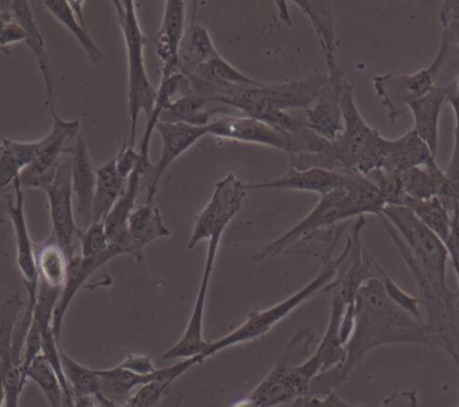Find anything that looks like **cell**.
<instances>
[{
	"label": "cell",
	"mask_w": 459,
	"mask_h": 407,
	"mask_svg": "<svg viewBox=\"0 0 459 407\" xmlns=\"http://www.w3.org/2000/svg\"><path fill=\"white\" fill-rule=\"evenodd\" d=\"M391 344H415L445 350L459 368V351L455 341L449 336L431 333L425 323L388 298L382 280L371 279L359 290L355 298V328L345 346L347 359L344 365L318 374L310 382L309 395L320 397L334 392L350 378L369 352Z\"/></svg>",
	"instance_id": "obj_1"
},
{
	"label": "cell",
	"mask_w": 459,
	"mask_h": 407,
	"mask_svg": "<svg viewBox=\"0 0 459 407\" xmlns=\"http://www.w3.org/2000/svg\"><path fill=\"white\" fill-rule=\"evenodd\" d=\"M385 207V202L372 182L366 177L352 174L347 185L320 196L315 209L304 220L299 221L280 238L262 247L251 257L250 263L258 264L267 258L283 255L302 237L321 229L348 222L366 214L382 215Z\"/></svg>",
	"instance_id": "obj_2"
},
{
	"label": "cell",
	"mask_w": 459,
	"mask_h": 407,
	"mask_svg": "<svg viewBox=\"0 0 459 407\" xmlns=\"http://www.w3.org/2000/svg\"><path fill=\"white\" fill-rule=\"evenodd\" d=\"M190 82L196 94L218 100L234 108L240 115L266 121L277 112L309 108L329 82V77L328 74L315 73L291 82H261L256 86L242 88H220L199 81Z\"/></svg>",
	"instance_id": "obj_3"
},
{
	"label": "cell",
	"mask_w": 459,
	"mask_h": 407,
	"mask_svg": "<svg viewBox=\"0 0 459 407\" xmlns=\"http://www.w3.org/2000/svg\"><path fill=\"white\" fill-rule=\"evenodd\" d=\"M342 134L318 155V166L361 177L382 169L387 139L364 120L356 105L355 85L350 81L342 86Z\"/></svg>",
	"instance_id": "obj_4"
},
{
	"label": "cell",
	"mask_w": 459,
	"mask_h": 407,
	"mask_svg": "<svg viewBox=\"0 0 459 407\" xmlns=\"http://www.w3.org/2000/svg\"><path fill=\"white\" fill-rule=\"evenodd\" d=\"M344 257L345 250H342L339 257L326 258V260L323 261V268H321L320 273L309 284L301 288L299 292L289 296L285 300L275 304V306L269 307V308L250 312L247 317H246L245 323L240 325L237 330L232 331V333L223 336V338L218 339V341L210 342L207 349L201 355H198L201 365L204 360L214 357V355L223 351V350L237 346V344L247 343V342L258 341V339L264 338L267 333H270V330H273V327H275L281 320L288 317L294 309L299 308L301 304L309 300L313 296L321 295L324 288L329 282L333 281L337 274V269H339L340 264L342 263Z\"/></svg>",
	"instance_id": "obj_5"
},
{
	"label": "cell",
	"mask_w": 459,
	"mask_h": 407,
	"mask_svg": "<svg viewBox=\"0 0 459 407\" xmlns=\"http://www.w3.org/2000/svg\"><path fill=\"white\" fill-rule=\"evenodd\" d=\"M112 4L126 40V59H128L129 129H131L126 144L134 147L139 116L144 112L148 117L152 113L158 89H155L151 82L147 67H145L144 46L147 43V38L140 27L136 3L131 0H116Z\"/></svg>",
	"instance_id": "obj_6"
},
{
	"label": "cell",
	"mask_w": 459,
	"mask_h": 407,
	"mask_svg": "<svg viewBox=\"0 0 459 407\" xmlns=\"http://www.w3.org/2000/svg\"><path fill=\"white\" fill-rule=\"evenodd\" d=\"M317 336L309 328L299 331L264 381L247 395L256 407H277L309 395L310 379L301 365L312 355Z\"/></svg>",
	"instance_id": "obj_7"
},
{
	"label": "cell",
	"mask_w": 459,
	"mask_h": 407,
	"mask_svg": "<svg viewBox=\"0 0 459 407\" xmlns=\"http://www.w3.org/2000/svg\"><path fill=\"white\" fill-rule=\"evenodd\" d=\"M379 218L391 241L394 242L396 249L401 253L410 273L414 277L418 292H420L418 299H420V309H422L426 327L431 333L449 336L450 339H453V336L457 333L459 317L457 309L458 296H455L450 290L449 285L439 281L430 272L426 271L420 265V261L410 252L409 247L404 244L403 239L401 238L395 228L382 215H379Z\"/></svg>",
	"instance_id": "obj_8"
},
{
	"label": "cell",
	"mask_w": 459,
	"mask_h": 407,
	"mask_svg": "<svg viewBox=\"0 0 459 407\" xmlns=\"http://www.w3.org/2000/svg\"><path fill=\"white\" fill-rule=\"evenodd\" d=\"M210 136L250 144L266 145L283 151L288 156L296 153H320L328 148L326 142L318 134L299 137L278 131L264 121L245 115L225 116L217 118L207 126Z\"/></svg>",
	"instance_id": "obj_9"
},
{
	"label": "cell",
	"mask_w": 459,
	"mask_h": 407,
	"mask_svg": "<svg viewBox=\"0 0 459 407\" xmlns=\"http://www.w3.org/2000/svg\"><path fill=\"white\" fill-rule=\"evenodd\" d=\"M452 45L442 38L438 53L433 62L425 69L412 74H380L375 75L374 89L382 104L388 109L390 120L395 121L410 112V105L425 96L436 86L445 62L449 58Z\"/></svg>",
	"instance_id": "obj_10"
},
{
	"label": "cell",
	"mask_w": 459,
	"mask_h": 407,
	"mask_svg": "<svg viewBox=\"0 0 459 407\" xmlns=\"http://www.w3.org/2000/svg\"><path fill=\"white\" fill-rule=\"evenodd\" d=\"M382 217L395 228L410 252L420 261V265L439 281L447 284L449 253L445 247V242L428 226L423 225L407 207L385 206Z\"/></svg>",
	"instance_id": "obj_11"
},
{
	"label": "cell",
	"mask_w": 459,
	"mask_h": 407,
	"mask_svg": "<svg viewBox=\"0 0 459 407\" xmlns=\"http://www.w3.org/2000/svg\"><path fill=\"white\" fill-rule=\"evenodd\" d=\"M53 128L43 137L42 150L35 160L22 172L18 182L23 190L39 188L45 190L56 177L61 155L72 153L73 144L80 136L81 124L78 120H64L56 110L51 112Z\"/></svg>",
	"instance_id": "obj_12"
},
{
	"label": "cell",
	"mask_w": 459,
	"mask_h": 407,
	"mask_svg": "<svg viewBox=\"0 0 459 407\" xmlns=\"http://www.w3.org/2000/svg\"><path fill=\"white\" fill-rule=\"evenodd\" d=\"M50 210L51 236L58 242L69 261L78 255L82 229L75 223L73 207L72 159L62 160L53 182L45 188Z\"/></svg>",
	"instance_id": "obj_13"
},
{
	"label": "cell",
	"mask_w": 459,
	"mask_h": 407,
	"mask_svg": "<svg viewBox=\"0 0 459 407\" xmlns=\"http://www.w3.org/2000/svg\"><path fill=\"white\" fill-rule=\"evenodd\" d=\"M247 193L246 183L234 174H228L218 182L209 204L196 217L188 249L193 250L202 241H209L215 234L225 233L230 222L242 209Z\"/></svg>",
	"instance_id": "obj_14"
},
{
	"label": "cell",
	"mask_w": 459,
	"mask_h": 407,
	"mask_svg": "<svg viewBox=\"0 0 459 407\" xmlns=\"http://www.w3.org/2000/svg\"><path fill=\"white\" fill-rule=\"evenodd\" d=\"M222 236L223 234H215V236L209 239L206 264H204V274H202L193 314H191L187 328H186L182 338L171 350H169L163 355L164 359H190V358L201 355L209 346L210 342L204 339V311H206L210 281H212V272H214L215 261H217L218 250H220Z\"/></svg>",
	"instance_id": "obj_15"
},
{
	"label": "cell",
	"mask_w": 459,
	"mask_h": 407,
	"mask_svg": "<svg viewBox=\"0 0 459 407\" xmlns=\"http://www.w3.org/2000/svg\"><path fill=\"white\" fill-rule=\"evenodd\" d=\"M155 131L160 134L161 153L158 163L153 166L152 171L147 179V198L145 204H155L161 178L169 171L171 164L178 158L187 152L194 144L209 134L207 126H194L188 124L158 123Z\"/></svg>",
	"instance_id": "obj_16"
},
{
	"label": "cell",
	"mask_w": 459,
	"mask_h": 407,
	"mask_svg": "<svg viewBox=\"0 0 459 407\" xmlns=\"http://www.w3.org/2000/svg\"><path fill=\"white\" fill-rule=\"evenodd\" d=\"M198 365H201L198 357H194L190 359H183L182 362L169 366V368H160L150 376H139V374L121 368L120 366L108 368V370H96L100 379V394L115 405L124 406L134 390L139 389L150 382L161 381V379L177 381L183 374Z\"/></svg>",
	"instance_id": "obj_17"
},
{
	"label": "cell",
	"mask_w": 459,
	"mask_h": 407,
	"mask_svg": "<svg viewBox=\"0 0 459 407\" xmlns=\"http://www.w3.org/2000/svg\"><path fill=\"white\" fill-rule=\"evenodd\" d=\"M13 201H8V218L13 222L15 234L16 265L23 277V284L27 290V306L34 308L39 290L37 261H35V247L27 228L26 212H24V190L18 180L13 183Z\"/></svg>",
	"instance_id": "obj_18"
},
{
	"label": "cell",
	"mask_w": 459,
	"mask_h": 407,
	"mask_svg": "<svg viewBox=\"0 0 459 407\" xmlns=\"http://www.w3.org/2000/svg\"><path fill=\"white\" fill-rule=\"evenodd\" d=\"M123 255L120 247L110 244L109 249L104 255H97V257L83 258L80 253L69 261V272H67L66 282L62 288L61 295H59L58 303L53 314V331L56 341L61 339L62 327H64L65 316H66L67 309L70 304L74 300L83 285L89 279L99 271L102 266L107 265L113 258Z\"/></svg>",
	"instance_id": "obj_19"
},
{
	"label": "cell",
	"mask_w": 459,
	"mask_h": 407,
	"mask_svg": "<svg viewBox=\"0 0 459 407\" xmlns=\"http://www.w3.org/2000/svg\"><path fill=\"white\" fill-rule=\"evenodd\" d=\"M351 175L347 172L329 171L324 169H291L280 179L248 183V191L288 190L316 193L323 196L347 185Z\"/></svg>",
	"instance_id": "obj_20"
},
{
	"label": "cell",
	"mask_w": 459,
	"mask_h": 407,
	"mask_svg": "<svg viewBox=\"0 0 459 407\" xmlns=\"http://www.w3.org/2000/svg\"><path fill=\"white\" fill-rule=\"evenodd\" d=\"M0 8L7 10L13 16L16 22L26 30L27 39L24 45L27 46L37 62L38 69L45 82L46 93H48V107L51 112L56 110L54 104V70L46 48L45 38L39 31L31 4L24 0H11V2H0Z\"/></svg>",
	"instance_id": "obj_21"
},
{
	"label": "cell",
	"mask_w": 459,
	"mask_h": 407,
	"mask_svg": "<svg viewBox=\"0 0 459 407\" xmlns=\"http://www.w3.org/2000/svg\"><path fill=\"white\" fill-rule=\"evenodd\" d=\"M186 5L182 0L164 2L163 19L156 37V54L163 64L161 80L179 73V48L187 29Z\"/></svg>",
	"instance_id": "obj_22"
},
{
	"label": "cell",
	"mask_w": 459,
	"mask_h": 407,
	"mask_svg": "<svg viewBox=\"0 0 459 407\" xmlns=\"http://www.w3.org/2000/svg\"><path fill=\"white\" fill-rule=\"evenodd\" d=\"M347 81L348 78H345L340 82H334L329 78V82L320 96L304 110L307 128L326 142H334L344 126L342 115V91Z\"/></svg>",
	"instance_id": "obj_23"
},
{
	"label": "cell",
	"mask_w": 459,
	"mask_h": 407,
	"mask_svg": "<svg viewBox=\"0 0 459 407\" xmlns=\"http://www.w3.org/2000/svg\"><path fill=\"white\" fill-rule=\"evenodd\" d=\"M294 5L310 19L315 27L328 67V77L334 82L345 80L347 73L337 64V38L332 3L328 0H297Z\"/></svg>",
	"instance_id": "obj_24"
},
{
	"label": "cell",
	"mask_w": 459,
	"mask_h": 407,
	"mask_svg": "<svg viewBox=\"0 0 459 407\" xmlns=\"http://www.w3.org/2000/svg\"><path fill=\"white\" fill-rule=\"evenodd\" d=\"M240 115L234 108L194 91L193 94L178 100L171 107L163 110L159 123L188 124L194 126H209L210 123L225 116Z\"/></svg>",
	"instance_id": "obj_25"
},
{
	"label": "cell",
	"mask_w": 459,
	"mask_h": 407,
	"mask_svg": "<svg viewBox=\"0 0 459 407\" xmlns=\"http://www.w3.org/2000/svg\"><path fill=\"white\" fill-rule=\"evenodd\" d=\"M455 86H457L455 81L449 85L433 86L425 96L410 105V112L414 117L412 129L429 145L434 156H437V151H438L439 118H441L442 109L455 93Z\"/></svg>",
	"instance_id": "obj_26"
},
{
	"label": "cell",
	"mask_w": 459,
	"mask_h": 407,
	"mask_svg": "<svg viewBox=\"0 0 459 407\" xmlns=\"http://www.w3.org/2000/svg\"><path fill=\"white\" fill-rule=\"evenodd\" d=\"M72 187L77 204V214L83 229L91 223L94 191H96L97 169L89 155L88 144L82 136H78L73 144Z\"/></svg>",
	"instance_id": "obj_27"
},
{
	"label": "cell",
	"mask_w": 459,
	"mask_h": 407,
	"mask_svg": "<svg viewBox=\"0 0 459 407\" xmlns=\"http://www.w3.org/2000/svg\"><path fill=\"white\" fill-rule=\"evenodd\" d=\"M433 160H436V156L431 153L429 145L411 129L398 139H387L382 169L401 177L403 172Z\"/></svg>",
	"instance_id": "obj_28"
},
{
	"label": "cell",
	"mask_w": 459,
	"mask_h": 407,
	"mask_svg": "<svg viewBox=\"0 0 459 407\" xmlns=\"http://www.w3.org/2000/svg\"><path fill=\"white\" fill-rule=\"evenodd\" d=\"M329 296H331V316H329L328 327L315 354L310 357V360L317 368L318 374L340 368L347 359V349L340 339V323L347 308V303L337 293H329Z\"/></svg>",
	"instance_id": "obj_29"
},
{
	"label": "cell",
	"mask_w": 459,
	"mask_h": 407,
	"mask_svg": "<svg viewBox=\"0 0 459 407\" xmlns=\"http://www.w3.org/2000/svg\"><path fill=\"white\" fill-rule=\"evenodd\" d=\"M46 10L56 19L58 23L66 27L70 34L78 40L91 64H99L104 59V53L97 46L89 32L85 16H83V5L85 2H66V0H46L42 2Z\"/></svg>",
	"instance_id": "obj_30"
},
{
	"label": "cell",
	"mask_w": 459,
	"mask_h": 407,
	"mask_svg": "<svg viewBox=\"0 0 459 407\" xmlns=\"http://www.w3.org/2000/svg\"><path fill=\"white\" fill-rule=\"evenodd\" d=\"M221 56L215 48L209 30L191 21L186 29L185 37L179 48V66L178 70L186 77H191L199 67Z\"/></svg>",
	"instance_id": "obj_31"
},
{
	"label": "cell",
	"mask_w": 459,
	"mask_h": 407,
	"mask_svg": "<svg viewBox=\"0 0 459 407\" xmlns=\"http://www.w3.org/2000/svg\"><path fill=\"white\" fill-rule=\"evenodd\" d=\"M42 139L38 142H15L2 139L0 142V194L19 179L22 172L35 160L42 150Z\"/></svg>",
	"instance_id": "obj_32"
},
{
	"label": "cell",
	"mask_w": 459,
	"mask_h": 407,
	"mask_svg": "<svg viewBox=\"0 0 459 407\" xmlns=\"http://www.w3.org/2000/svg\"><path fill=\"white\" fill-rule=\"evenodd\" d=\"M126 185L128 180L124 179L116 169L115 156L97 169L91 222H104L110 210L126 193Z\"/></svg>",
	"instance_id": "obj_33"
},
{
	"label": "cell",
	"mask_w": 459,
	"mask_h": 407,
	"mask_svg": "<svg viewBox=\"0 0 459 407\" xmlns=\"http://www.w3.org/2000/svg\"><path fill=\"white\" fill-rule=\"evenodd\" d=\"M35 261L39 282L62 290L69 272V258L53 236L35 247Z\"/></svg>",
	"instance_id": "obj_34"
},
{
	"label": "cell",
	"mask_w": 459,
	"mask_h": 407,
	"mask_svg": "<svg viewBox=\"0 0 459 407\" xmlns=\"http://www.w3.org/2000/svg\"><path fill=\"white\" fill-rule=\"evenodd\" d=\"M402 188L409 198L430 199L441 196L447 185L446 174L436 160L415 167L401 175Z\"/></svg>",
	"instance_id": "obj_35"
},
{
	"label": "cell",
	"mask_w": 459,
	"mask_h": 407,
	"mask_svg": "<svg viewBox=\"0 0 459 407\" xmlns=\"http://www.w3.org/2000/svg\"><path fill=\"white\" fill-rule=\"evenodd\" d=\"M128 230L132 238L143 249L156 239L171 237L172 234L169 226L164 223L160 210L155 204H144L134 207L128 220Z\"/></svg>",
	"instance_id": "obj_36"
},
{
	"label": "cell",
	"mask_w": 459,
	"mask_h": 407,
	"mask_svg": "<svg viewBox=\"0 0 459 407\" xmlns=\"http://www.w3.org/2000/svg\"><path fill=\"white\" fill-rule=\"evenodd\" d=\"M423 225L428 226L442 241L446 242L452 230V212L439 196L430 199H414L404 196L403 204Z\"/></svg>",
	"instance_id": "obj_37"
},
{
	"label": "cell",
	"mask_w": 459,
	"mask_h": 407,
	"mask_svg": "<svg viewBox=\"0 0 459 407\" xmlns=\"http://www.w3.org/2000/svg\"><path fill=\"white\" fill-rule=\"evenodd\" d=\"M26 304L27 301L22 300L21 296L15 292L8 296L0 306V407H4V376L13 328Z\"/></svg>",
	"instance_id": "obj_38"
},
{
	"label": "cell",
	"mask_w": 459,
	"mask_h": 407,
	"mask_svg": "<svg viewBox=\"0 0 459 407\" xmlns=\"http://www.w3.org/2000/svg\"><path fill=\"white\" fill-rule=\"evenodd\" d=\"M188 80L199 81V82L220 86V88H242V86H256L261 83V81L243 74L222 56H215L214 59L199 67L191 77H188Z\"/></svg>",
	"instance_id": "obj_39"
},
{
	"label": "cell",
	"mask_w": 459,
	"mask_h": 407,
	"mask_svg": "<svg viewBox=\"0 0 459 407\" xmlns=\"http://www.w3.org/2000/svg\"><path fill=\"white\" fill-rule=\"evenodd\" d=\"M142 179L143 174L140 169H134V174L128 179L126 193L118 199L117 204L113 206L108 217L105 218V230H107L108 237H109V241L116 238V237L129 233L128 220L134 207H136V198L139 195Z\"/></svg>",
	"instance_id": "obj_40"
},
{
	"label": "cell",
	"mask_w": 459,
	"mask_h": 407,
	"mask_svg": "<svg viewBox=\"0 0 459 407\" xmlns=\"http://www.w3.org/2000/svg\"><path fill=\"white\" fill-rule=\"evenodd\" d=\"M65 378L74 397H96L100 394V379L96 370L81 365L59 347Z\"/></svg>",
	"instance_id": "obj_41"
},
{
	"label": "cell",
	"mask_w": 459,
	"mask_h": 407,
	"mask_svg": "<svg viewBox=\"0 0 459 407\" xmlns=\"http://www.w3.org/2000/svg\"><path fill=\"white\" fill-rule=\"evenodd\" d=\"M26 381L34 382L45 395L50 407H64L65 394L58 377L51 368L45 355L40 354L32 360L26 373Z\"/></svg>",
	"instance_id": "obj_42"
},
{
	"label": "cell",
	"mask_w": 459,
	"mask_h": 407,
	"mask_svg": "<svg viewBox=\"0 0 459 407\" xmlns=\"http://www.w3.org/2000/svg\"><path fill=\"white\" fill-rule=\"evenodd\" d=\"M455 83L457 86H455V93L449 99V104L452 105L455 115V148H453V155L447 171L445 172L447 185L442 195L439 196L450 212H452L453 204L459 201V75Z\"/></svg>",
	"instance_id": "obj_43"
},
{
	"label": "cell",
	"mask_w": 459,
	"mask_h": 407,
	"mask_svg": "<svg viewBox=\"0 0 459 407\" xmlns=\"http://www.w3.org/2000/svg\"><path fill=\"white\" fill-rule=\"evenodd\" d=\"M367 179L377 188L385 206H402L403 204L404 194L402 188L401 177L391 174L383 169H375L367 175Z\"/></svg>",
	"instance_id": "obj_44"
},
{
	"label": "cell",
	"mask_w": 459,
	"mask_h": 407,
	"mask_svg": "<svg viewBox=\"0 0 459 407\" xmlns=\"http://www.w3.org/2000/svg\"><path fill=\"white\" fill-rule=\"evenodd\" d=\"M110 241L104 222H91L82 229L80 237V255L83 258L97 257L109 249Z\"/></svg>",
	"instance_id": "obj_45"
},
{
	"label": "cell",
	"mask_w": 459,
	"mask_h": 407,
	"mask_svg": "<svg viewBox=\"0 0 459 407\" xmlns=\"http://www.w3.org/2000/svg\"><path fill=\"white\" fill-rule=\"evenodd\" d=\"M379 279L382 280L383 287H385V293H387L388 298H390L396 306L401 307L402 309L409 312L410 315L417 317L420 322L425 323L418 296H411L409 295V293L404 292V290H402V288L399 287L393 279H391L390 274H388L382 266H380L379 269Z\"/></svg>",
	"instance_id": "obj_46"
},
{
	"label": "cell",
	"mask_w": 459,
	"mask_h": 407,
	"mask_svg": "<svg viewBox=\"0 0 459 407\" xmlns=\"http://www.w3.org/2000/svg\"><path fill=\"white\" fill-rule=\"evenodd\" d=\"M174 382V379L150 382V384L139 387L136 393L129 397L124 407H155L171 389V385Z\"/></svg>",
	"instance_id": "obj_47"
},
{
	"label": "cell",
	"mask_w": 459,
	"mask_h": 407,
	"mask_svg": "<svg viewBox=\"0 0 459 407\" xmlns=\"http://www.w3.org/2000/svg\"><path fill=\"white\" fill-rule=\"evenodd\" d=\"M27 32L7 10L0 8V51L7 53V46L24 43Z\"/></svg>",
	"instance_id": "obj_48"
},
{
	"label": "cell",
	"mask_w": 459,
	"mask_h": 407,
	"mask_svg": "<svg viewBox=\"0 0 459 407\" xmlns=\"http://www.w3.org/2000/svg\"><path fill=\"white\" fill-rule=\"evenodd\" d=\"M445 247L449 253V261L457 274L459 288V201L452 207V230L449 238L445 242Z\"/></svg>",
	"instance_id": "obj_49"
},
{
	"label": "cell",
	"mask_w": 459,
	"mask_h": 407,
	"mask_svg": "<svg viewBox=\"0 0 459 407\" xmlns=\"http://www.w3.org/2000/svg\"><path fill=\"white\" fill-rule=\"evenodd\" d=\"M115 158L116 169H117L118 174L124 179L128 180L131 175L134 174V169H137V164H139V151L134 150V147H129L126 143Z\"/></svg>",
	"instance_id": "obj_50"
},
{
	"label": "cell",
	"mask_w": 459,
	"mask_h": 407,
	"mask_svg": "<svg viewBox=\"0 0 459 407\" xmlns=\"http://www.w3.org/2000/svg\"><path fill=\"white\" fill-rule=\"evenodd\" d=\"M118 366L139 376H150L159 370L148 354H129Z\"/></svg>",
	"instance_id": "obj_51"
},
{
	"label": "cell",
	"mask_w": 459,
	"mask_h": 407,
	"mask_svg": "<svg viewBox=\"0 0 459 407\" xmlns=\"http://www.w3.org/2000/svg\"><path fill=\"white\" fill-rule=\"evenodd\" d=\"M305 407H367L364 405H352L342 400L336 392L328 393L325 395H307L304 400Z\"/></svg>",
	"instance_id": "obj_52"
},
{
	"label": "cell",
	"mask_w": 459,
	"mask_h": 407,
	"mask_svg": "<svg viewBox=\"0 0 459 407\" xmlns=\"http://www.w3.org/2000/svg\"><path fill=\"white\" fill-rule=\"evenodd\" d=\"M382 407H420V397L415 389L394 393L382 403Z\"/></svg>",
	"instance_id": "obj_53"
},
{
	"label": "cell",
	"mask_w": 459,
	"mask_h": 407,
	"mask_svg": "<svg viewBox=\"0 0 459 407\" xmlns=\"http://www.w3.org/2000/svg\"><path fill=\"white\" fill-rule=\"evenodd\" d=\"M439 21L442 26H447L453 22H459V0H446L439 11Z\"/></svg>",
	"instance_id": "obj_54"
},
{
	"label": "cell",
	"mask_w": 459,
	"mask_h": 407,
	"mask_svg": "<svg viewBox=\"0 0 459 407\" xmlns=\"http://www.w3.org/2000/svg\"><path fill=\"white\" fill-rule=\"evenodd\" d=\"M442 38L446 39L452 45V48L453 46H458L459 48V22H453V23L445 26Z\"/></svg>",
	"instance_id": "obj_55"
},
{
	"label": "cell",
	"mask_w": 459,
	"mask_h": 407,
	"mask_svg": "<svg viewBox=\"0 0 459 407\" xmlns=\"http://www.w3.org/2000/svg\"><path fill=\"white\" fill-rule=\"evenodd\" d=\"M74 407H99L96 397H74Z\"/></svg>",
	"instance_id": "obj_56"
},
{
	"label": "cell",
	"mask_w": 459,
	"mask_h": 407,
	"mask_svg": "<svg viewBox=\"0 0 459 407\" xmlns=\"http://www.w3.org/2000/svg\"><path fill=\"white\" fill-rule=\"evenodd\" d=\"M275 4H277L278 7H280L281 19H282V21H285L286 23L291 24L290 15H289V11H288V3L277 2V3H275Z\"/></svg>",
	"instance_id": "obj_57"
},
{
	"label": "cell",
	"mask_w": 459,
	"mask_h": 407,
	"mask_svg": "<svg viewBox=\"0 0 459 407\" xmlns=\"http://www.w3.org/2000/svg\"><path fill=\"white\" fill-rule=\"evenodd\" d=\"M232 407H256L254 405L253 401L250 400L248 397L243 398V400H240L239 403H235Z\"/></svg>",
	"instance_id": "obj_58"
},
{
	"label": "cell",
	"mask_w": 459,
	"mask_h": 407,
	"mask_svg": "<svg viewBox=\"0 0 459 407\" xmlns=\"http://www.w3.org/2000/svg\"><path fill=\"white\" fill-rule=\"evenodd\" d=\"M304 398H299V400L294 401L293 406L291 407H305L304 406Z\"/></svg>",
	"instance_id": "obj_59"
},
{
	"label": "cell",
	"mask_w": 459,
	"mask_h": 407,
	"mask_svg": "<svg viewBox=\"0 0 459 407\" xmlns=\"http://www.w3.org/2000/svg\"><path fill=\"white\" fill-rule=\"evenodd\" d=\"M457 296H458V300H459V288H458V293H457Z\"/></svg>",
	"instance_id": "obj_60"
},
{
	"label": "cell",
	"mask_w": 459,
	"mask_h": 407,
	"mask_svg": "<svg viewBox=\"0 0 459 407\" xmlns=\"http://www.w3.org/2000/svg\"><path fill=\"white\" fill-rule=\"evenodd\" d=\"M459 407V406H458Z\"/></svg>",
	"instance_id": "obj_61"
}]
</instances>
